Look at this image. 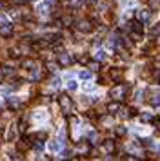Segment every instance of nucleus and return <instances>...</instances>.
Masks as SVG:
<instances>
[{"label":"nucleus","mask_w":160,"mask_h":161,"mask_svg":"<svg viewBox=\"0 0 160 161\" xmlns=\"http://www.w3.org/2000/svg\"><path fill=\"white\" fill-rule=\"evenodd\" d=\"M48 112L45 110H36L35 114H33V121L35 123H44V121H48Z\"/></svg>","instance_id":"1"},{"label":"nucleus","mask_w":160,"mask_h":161,"mask_svg":"<svg viewBox=\"0 0 160 161\" xmlns=\"http://www.w3.org/2000/svg\"><path fill=\"white\" fill-rule=\"evenodd\" d=\"M48 149H49V152L57 154V152H60L64 149V143H60V140H53V141L48 143Z\"/></svg>","instance_id":"2"},{"label":"nucleus","mask_w":160,"mask_h":161,"mask_svg":"<svg viewBox=\"0 0 160 161\" xmlns=\"http://www.w3.org/2000/svg\"><path fill=\"white\" fill-rule=\"evenodd\" d=\"M136 18H138V22H147L151 18V11L149 9H140L136 13Z\"/></svg>","instance_id":"3"},{"label":"nucleus","mask_w":160,"mask_h":161,"mask_svg":"<svg viewBox=\"0 0 160 161\" xmlns=\"http://www.w3.org/2000/svg\"><path fill=\"white\" fill-rule=\"evenodd\" d=\"M111 96L115 98V100H120V98L124 96V87H120V85H118V87H115V89L111 90Z\"/></svg>","instance_id":"4"},{"label":"nucleus","mask_w":160,"mask_h":161,"mask_svg":"<svg viewBox=\"0 0 160 161\" xmlns=\"http://www.w3.org/2000/svg\"><path fill=\"white\" fill-rule=\"evenodd\" d=\"M58 60H60V63H62V65H69V63H71V58L67 56V54H60V56H58Z\"/></svg>","instance_id":"5"},{"label":"nucleus","mask_w":160,"mask_h":161,"mask_svg":"<svg viewBox=\"0 0 160 161\" xmlns=\"http://www.w3.org/2000/svg\"><path fill=\"white\" fill-rule=\"evenodd\" d=\"M67 89H69L71 93H75V90L78 89V83H77L75 80H69V82H67Z\"/></svg>","instance_id":"6"},{"label":"nucleus","mask_w":160,"mask_h":161,"mask_svg":"<svg viewBox=\"0 0 160 161\" xmlns=\"http://www.w3.org/2000/svg\"><path fill=\"white\" fill-rule=\"evenodd\" d=\"M60 103H62V107H64V110H67L71 107V103H69V100H67L65 96H62V100H60Z\"/></svg>","instance_id":"7"},{"label":"nucleus","mask_w":160,"mask_h":161,"mask_svg":"<svg viewBox=\"0 0 160 161\" xmlns=\"http://www.w3.org/2000/svg\"><path fill=\"white\" fill-rule=\"evenodd\" d=\"M78 76H80L82 80H89V78H91V71H80Z\"/></svg>","instance_id":"8"},{"label":"nucleus","mask_w":160,"mask_h":161,"mask_svg":"<svg viewBox=\"0 0 160 161\" xmlns=\"http://www.w3.org/2000/svg\"><path fill=\"white\" fill-rule=\"evenodd\" d=\"M106 56H107V54H106V51H97V54H95V58H97V60H106Z\"/></svg>","instance_id":"9"},{"label":"nucleus","mask_w":160,"mask_h":161,"mask_svg":"<svg viewBox=\"0 0 160 161\" xmlns=\"http://www.w3.org/2000/svg\"><path fill=\"white\" fill-rule=\"evenodd\" d=\"M118 109H120V107H118V103H111V105L107 107V110H109V112H115V110H118Z\"/></svg>","instance_id":"10"},{"label":"nucleus","mask_w":160,"mask_h":161,"mask_svg":"<svg viewBox=\"0 0 160 161\" xmlns=\"http://www.w3.org/2000/svg\"><path fill=\"white\" fill-rule=\"evenodd\" d=\"M80 29H82V31H89L91 27H89V24H87V22H80Z\"/></svg>","instance_id":"11"},{"label":"nucleus","mask_w":160,"mask_h":161,"mask_svg":"<svg viewBox=\"0 0 160 161\" xmlns=\"http://www.w3.org/2000/svg\"><path fill=\"white\" fill-rule=\"evenodd\" d=\"M13 137H15V127H11V129H9V132H7V140H9V141L13 140Z\"/></svg>","instance_id":"12"},{"label":"nucleus","mask_w":160,"mask_h":161,"mask_svg":"<svg viewBox=\"0 0 160 161\" xmlns=\"http://www.w3.org/2000/svg\"><path fill=\"white\" fill-rule=\"evenodd\" d=\"M104 149H106L107 152H111V150H113V143H111V141H107V143L104 145Z\"/></svg>","instance_id":"13"},{"label":"nucleus","mask_w":160,"mask_h":161,"mask_svg":"<svg viewBox=\"0 0 160 161\" xmlns=\"http://www.w3.org/2000/svg\"><path fill=\"white\" fill-rule=\"evenodd\" d=\"M142 120L144 121H149V120H153V116H151V114H142Z\"/></svg>","instance_id":"14"},{"label":"nucleus","mask_w":160,"mask_h":161,"mask_svg":"<svg viewBox=\"0 0 160 161\" xmlns=\"http://www.w3.org/2000/svg\"><path fill=\"white\" fill-rule=\"evenodd\" d=\"M45 9H48V7H45V6H40V7H38V13H40V15H45V13H48V11H45Z\"/></svg>","instance_id":"15"},{"label":"nucleus","mask_w":160,"mask_h":161,"mask_svg":"<svg viewBox=\"0 0 160 161\" xmlns=\"http://www.w3.org/2000/svg\"><path fill=\"white\" fill-rule=\"evenodd\" d=\"M156 33H160V24H158V27H155V29H153V35H156Z\"/></svg>","instance_id":"16"},{"label":"nucleus","mask_w":160,"mask_h":161,"mask_svg":"<svg viewBox=\"0 0 160 161\" xmlns=\"http://www.w3.org/2000/svg\"><path fill=\"white\" fill-rule=\"evenodd\" d=\"M55 2V0H45V4H53Z\"/></svg>","instance_id":"17"},{"label":"nucleus","mask_w":160,"mask_h":161,"mask_svg":"<svg viewBox=\"0 0 160 161\" xmlns=\"http://www.w3.org/2000/svg\"><path fill=\"white\" fill-rule=\"evenodd\" d=\"M33 2H38V0H33Z\"/></svg>","instance_id":"18"},{"label":"nucleus","mask_w":160,"mask_h":161,"mask_svg":"<svg viewBox=\"0 0 160 161\" xmlns=\"http://www.w3.org/2000/svg\"><path fill=\"white\" fill-rule=\"evenodd\" d=\"M0 103H2V100H0Z\"/></svg>","instance_id":"19"}]
</instances>
